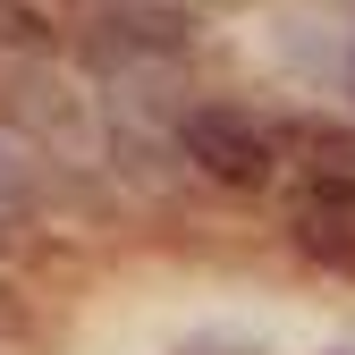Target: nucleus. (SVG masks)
Segmentation results:
<instances>
[{
  "instance_id": "1",
  "label": "nucleus",
  "mask_w": 355,
  "mask_h": 355,
  "mask_svg": "<svg viewBox=\"0 0 355 355\" xmlns=\"http://www.w3.org/2000/svg\"><path fill=\"white\" fill-rule=\"evenodd\" d=\"M178 153H187V169H203L211 187H262L271 161H279V127L237 110V102H195L187 127H178Z\"/></svg>"
},
{
  "instance_id": "2",
  "label": "nucleus",
  "mask_w": 355,
  "mask_h": 355,
  "mask_svg": "<svg viewBox=\"0 0 355 355\" xmlns=\"http://www.w3.org/2000/svg\"><path fill=\"white\" fill-rule=\"evenodd\" d=\"M0 110H9L17 127H34V136H51L60 153H85V144H94L85 94H76L68 76H51V68H9V76H0Z\"/></svg>"
},
{
  "instance_id": "3",
  "label": "nucleus",
  "mask_w": 355,
  "mask_h": 355,
  "mask_svg": "<svg viewBox=\"0 0 355 355\" xmlns=\"http://www.w3.org/2000/svg\"><path fill=\"white\" fill-rule=\"evenodd\" d=\"M34 203H42V144L0 127V220H26Z\"/></svg>"
},
{
  "instance_id": "4",
  "label": "nucleus",
  "mask_w": 355,
  "mask_h": 355,
  "mask_svg": "<svg viewBox=\"0 0 355 355\" xmlns=\"http://www.w3.org/2000/svg\"><path fill=\"white\" fill-rule=\"evenodd\" d=\"M60 42V17L42 9V0H0V51H17V60H42Z\"/></svg>"
},
{
  "instance_id": "5",
  "label": "nucleus",
  "mask_w": 355,
  "mask_h": 355,
  "mask_svg": "<svg viewBox=\"0 0 355 355\" xmlns=\"http://www.w3.org/2000/svg\"><path fill=\"white\" fill-rule=\"evenodd\" d=\"M51 9H94V17H110L119 0H51Z\"/></svg>"
}]
</instances>
